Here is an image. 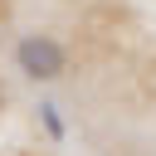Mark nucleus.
<instances>
[{
    "mask_svg": "<svg viewBox=\"0 0 156 156\" xmlns=\"http://www.w3.org/2000/svg\"><path fill=\"white\" fill-rule=\"evenodd\" d=\"M15 63H20V73H29L34 83H49V78H58V73L68 68V54H63V44H58L54 34H24V39L15 44Z\"/></svg>",
    "mask_w": 156,
    "mask_h": 156,
    "instance_id": "nucleus-1",
    "label": "nucleus"
},
{
    "mask_svg": "<svg viewBox=\"0 0 156 156\" xmlns=\"http://www.w3.org/2000/svg\"><path fill=\"white\" fill-rule=\"evenodd\" d=\"M39 112H44V127H49L54 136H63V122H58V107H49V102H44Z\"/></svg>",
    "mask_w": 156,
    "mask_h": 156,
    "instance_id": "nucleus-2",
    "label": "nucleus"
},
{
    "mask_svg": "<svg viewBox=\"0 0 156 156\" xmlns=\"http://www.w3.org/2000/svg\"><path fill=\"white\" fill-rule=\"evenodd\" d=\"M0 107H5V83H0Z\"/></svg>",
    "mask_w": 156,
    "mask_h": 156,
    "instance_id": "nucleus-3",
    "label": "nucleus"
}]
</instances>
